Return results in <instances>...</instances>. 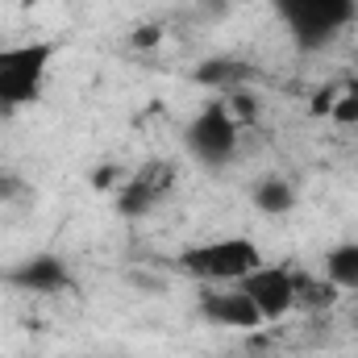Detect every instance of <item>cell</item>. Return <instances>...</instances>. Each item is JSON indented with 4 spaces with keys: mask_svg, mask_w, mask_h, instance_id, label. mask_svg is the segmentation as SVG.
Here are the masks:
<instances>
[{
    "mask_svg": "<svg viewBox=\"0 0 358 358\" xmlns=\"http://www.w3.org/2000/svg\"><path fill=\"white\" fill-rule=\"evenodd\" d=\"M55 46L50 42H21L0 46V113H17L42 100L50 80Z\"/></svg>",
    "mask_w": 358,
    "mask_h": 358,
    "instance_id": "1",
    "label": "cell"
},
{
    "mask_svg": "<svg viewBox=\"0 0 358 358\" xmlns=\"http://www.w3.org/2000/svg\"><path fill=\"white\" fill-rule=\"evenodd\" d=\"M296 46L321 50L358 17V0H271Z\"/></svg>",
    "mask_w": 358,
    "mask_h": 358,
    "instance_id": "2",
    "label": "cell"
},
{
    "mask_svg": "<svg viewBox=\"0 0 358 358\" xmlns=\"http://www.w3.org/2000/svg\"><path fill=\"white\" fill-rule=\"evenodd\" d=\"M179 267L192 279L208 283H238L242 275L263 267V250L250 238H213V242H196L179 255Z\"/></svg>",
    "mask_w": 358,
    "mask_h": 358,
    "instance_id": "3",
    "label": "cell"
},
{
    "mask_svg": "<svg viewBox=\"0 0 358 358\" xmlns=\"http://www.w3.org/2000/svg\"><path fill=\"white\" fill-rule=\"evenodd\" d=\"M183 150L208 167V171H221L238 159V121L229 113V104H208L200 108L187 125H183Z\"/></svg>",
    "mask_w": 358,
    "mask_h": 358,
    "instance_id": "4",
    "label": "cell"
},
{
    "mask_svg": "<svg viewBox=\"0 0 358 358\" xmlns=\"http://www.w3.org/2000/svg\"><path fill=\"white\" fill-rule=\"evenodd\" d=\"M238 287L255 300V308L263 313V321H279L296 308V271L287 267H255L250 275L238 279Z\"/></svg>",
    "mask_w": 358,
    "mask_h": 358,
    "instance_id": "5",
    "label": "cell"
},
{
    "mask_svg": "<svg viewBox=\"0 0 358 358\" xmlns=\"http://www.w3.org/2000/svg\"><path fill=\"white\" fill-rule=\"evenodd\" d=\"M200 313L213 321V325H225V329H259L263 325V313L255 308V300L238 287V283H213L204 296H200Z\"/></svg>",
    "mask_w": 358,
    "mask_h": 358,
    "instance_id": "6",
    "label": "cell"
},
{
    "mask_svg": "<svg viewBox=\"0 0 358 358\" xmlns=\"http://www.w3.org/2000/svg\"><path fill=\"white\" fill-rule=\"evenodd\" d=\"M8 283L21 292H38V296H55L71 283V271L59 255H29L25 263L8 267Z\"/></svg>",
    "mask_w": 358,
    "mask_h": 358,
    "instance_id": "7",
    "label": "cell"
},
{
    "mask_svg": "<svg viewBox=\"0 0 358 358\" xmlns=\"http://www.w3.org/2000/svg\"><path fill=\"white\" fill-rule=\"evenodd\" d=\"M167 187H171V171H167V167H146V171H138L134 179H125V187H121V196H117L121 217H142L146 208H155V200H159Z\"/></svg>",
    "mask_w": 358,
    "mask_h": 358,
    "instance_id": "8",
    "label": "cell"
},
{
    "mask_svg": "<svg viewBox=\"0 0 358 358\" xmlns=\"http://www.w3.org/2000/svg\"><path fill=\"white\" fill-rule=\"evenodd\" d=\"M250 204L259 213H267V217H283V213L296 208V187H292V179H283V176H263V179H255V187H250Z\"/></svg>",
    "mask_w": 358,
    "mask_h": 358,
    "instance_id": "9",
    "label": "cell"
},
{
    "mask_svg": "<svg viewBox=\"0 0 358 358\" xmlns=\"http://www.w3.org/2000/svg\"><path fill=\"white\" fill-rule=\"evenodd\" d=\"M325 279L338 292H358V242H342L325 255Z\"/></svg>",
    "mask_w": 358,
    "mask_h": 358,
    "instance_id": "10",
    "label": "cell"
},
{
    "mask_svg": "<svg viewBox=\"0 0 358 358\" xmlns=\"http://www.w3.org/2000/svg\"><path fill=\"white\" fill-rule=\"evenodd\" d=\"M200 80L204 84H221V88H242L246 80H250V67L246 63H238V59H213V63H204L200 67Z\"/></svg>",
    "mask_w": 358,
    "mask_h": 358,
    "instance_id": "11",
    "label": "cell"
},
{
    "mask_svg": "<svg viewBox=\"0 0 358 358\" xmlns=\"http://www.w3.org/2000/svg\"><path fill=\"white\" fill-rule=\"evenodd\" d=\"M329 117H334V121H342V125H358V84H346V88H338Z\"/></svg>",
    "mask_w": 358,
    "mask_h": 358,
    "instance_id": "12",
    "label": "cell"
},
{
    "mask_svg": "<svg viewBox=\"0 0 358 358\" xmlns=\"http://www.w3.org/2000/svg\"><path fill=\"white\" fill-rule=\"evenodd\" d=\"M150 42H159V29H142L138 34V46H150Z\"/></svg>",
    "mask_w": 358,
    "mask_h": 358,
    "instance_id": "13",
    "label": "cell"
},
{
    "mask_svg": "<svg viewBox=\"0 0 358 358\" xmlns=\"http://www.w3.org/2000/svg\"><path fill=\"white\" fill-rule=\"evenodd\" d=\"M13 192H17V183H13L8 176H0V196H13Z\"/></svg>",
    "mask_w": 358,
    "mask_h": 358,
    "instance_id": "14",
    "label": "cell"
},
{
    "mask_svg": "<svg viewBox=\"0 0 358 358\" xmlns=\"http://www.w3.org/2000/svg\"><path fill=\"white\" fill-rule=\"evenodd\" d=\"M355 321H358V313H355Z\"/></svg>",
    "mask_w": 358,
    "mask_h": 358,
    "instance_id": "15",
    "label": "cell"
}]
</instances>
